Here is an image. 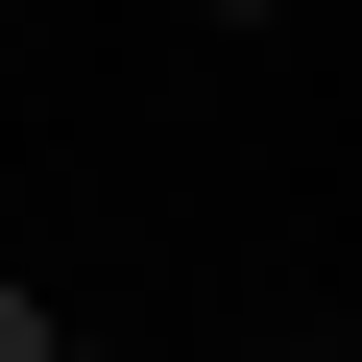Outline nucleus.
<instances>
[{"label":"nucleus","mask_w":362,"mask_h":362,"mask_svg":"<svg viewBox=\"0 0 362 362\" xmlns=\"http://www.w3.org/2000/svg\"><path fill=\"white\" fill-rule=\"evenodd\" d=\"M25 338H49V290H25V266H0V362H25Z\"/></svg>","instance_id":"nucleus-1"}]
</instances>
